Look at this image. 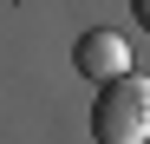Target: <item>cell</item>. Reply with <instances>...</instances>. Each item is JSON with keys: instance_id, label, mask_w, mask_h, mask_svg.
Wrapping results in <instances>:
<instances>
[{"instance_id": "obj_3", "label": "cell", "mask_w": 150, "mask_h": 144, "mask_svg": "<svg viewBox=\"0 0 150 144\" xmlns=\"http://www.w3.org/2000/svg\"><path fill=\"white\" fill-rule=\"evenodd\" d=\"M131 13L144 20V33H150V0H131Z\"/></svg>"}, {"instance_id": "obj_1", "label": "cell", "mask_w": 150, "mask_h": 144, "mask_svg": "<svg viewBox=\"0 0 150 144\" xmlns=\"http://www.w3.org/2000/svg\"><path fill=\"white\" fill-rule=\"evenodd\" d=\"M91 138L98 144H144L150 138V79L144 72H124L105 79L91 98Z\"/></svg>"}, {"instance_id": "obj_2", "label": "cell", "mask_w": 150, "mask_h": 144, "mask_svg": "<svg viewBox=\"0 0 150 144\" xmlns=\"http://www.w3.org/2000/svg\"><path fill=\"white\" fill-rule=\"evenodd\" d=\"M72 66L105 85V79H124V72H131V46H124L111 26H91V33H79V46H72Z\"/></svg>"}]
</instances>
